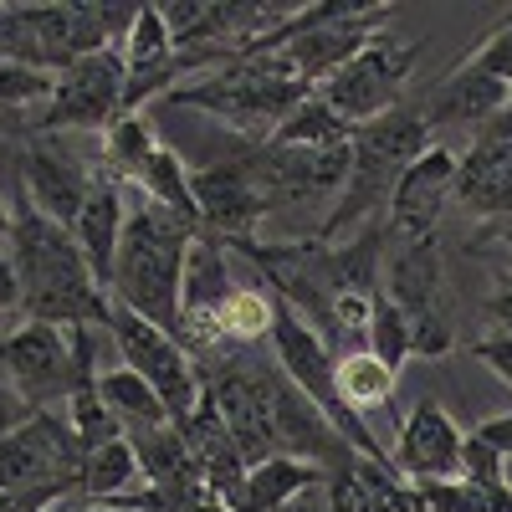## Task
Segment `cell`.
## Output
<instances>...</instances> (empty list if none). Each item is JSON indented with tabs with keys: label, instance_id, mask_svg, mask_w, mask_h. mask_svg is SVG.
Returning a JSON list of instances; mask_svg holds the SVG:
<instances>
[{
	"label": "cell",
	"instance_id": "1f68e13d",
	"mask_svg": "<svg viewBox=\"0 0 512 512\" xmlns=\"http://www.w3.org/2000/svg\"><path fill=\"white\" fill-rule=\"evenodd\" d=\"M52 88H57L52 72H36V67L6 62V67H0V113L26 108V103H52Z\"/></svg>",
	"mask_w": 512,
	"mask_h": 512
},
{
	"label": "cell",
	"instance_id": "5b68a950",
	"mask_svg": "<svg viewBox=\"0 0 512 512\" xmlns=\"http://www.w3.org/2000/svg\"><path fill=\"white\" fill-rule=\"evenodd\" d=\"M395 11L390 6H374V0H323V6H303L297 11V21L272 36L262 52H277L303 82H313V88H323V82L349 67L374 36H384L379 26L390 21ZM256 52V57H262Z\"/></svg>",
	"mask_w": 512,
	"mask_h": 512
},
{
	"label": "cell",
	"instance_id": "7402d4cb",
	"mask_svg": "<svg viewBox=\"0 0 512 512\" xmlns=\"http://www.w3.org/2000/svg\"><path fill=\"white\" fill-rule=\"evenodd\" d=\"M323 466L297 461V456H267L246 466V487H241V507L236 512H282L297 492H308L318 482Z\"/></svg>",
	"mask_w": 512,
	"mask_h": 512
},
{
	"label": "cell",
	"instance_id": "d6986e66",
	"mask_svg": "<svg viewBox=\"0 0 512 512\" xmlns=\"http://www.w3.org/2000/svg\"><path fill=\"white\" fill-rule=\"evenodd\" d=\"M231 292H236V282L226 272V241L200 231L190 241V262H185V338L190 333L216 338V318Z\"/></svg>",
	"mask_w": 512,
	"mask_h": 512
},
{
	"label": "cell",
	"instance_id": "4fadbf2b",
	"mask_svg": "<svg viewBox=\"0 0 512 512\" xmlns=\"http://www.w3.org/2000/svg\"><path fill=\"white\" fill-rule=\"evenodd\" d=\"M456 200L487 221L512 216V113L482 123L477 144L456 159Z\"/></svg>",
	"mask_w": 512,
	"mask_h": 512
},
{
	"label": "cell",
	"instance_id": "7c38bea8",
	"mask_svg": "<svg viewBox=\"0 0 512 512\" xmlns=\"http://www.w3.org/2000/svg\"><path fill=\"white\" fill-rule=\"evenodd\" d=\"M128 118L123 108V52H93L57 72V88L47 103V128H88V134H108V128Z\"/></svg>",
	"mask_w": 512,
	"mask_h": 512
},
{
	"label": "cell",
	"instance_id": "83f0119b",
	"mask_svg": "<svg viewBox=\"0 0 512 512\" xmlns=\"http://www.w3.org/2000/svg\"><path fill=\"white\" fill-rule=\"evenodd\" d=\"M369 354L390 369V374H400L405 369V359L415 354V338H410V318L390 303V292H374V313H369Z\"/></svg>",
	"mask_w": 512,
	"mask_h": 512
},
{
	"label": "cell",
	"instance_id": "e0dca14e",
	"mask_svg": "<svg viewBox=\"0 0 512 512\" xmlns=\"http://www.w3.org/2000/svg\"><path fill=\"white\" fill-rule=\"evenodd\" d=\"M216 400L226 431L241 451L246 466L267 461V456H282L277 451V431H272V405H267V374H246V369H226L216 374V384L205 390Z\"/></svg>",
	"mask_w": 512,
	"mask_h": 512
},
{
	"label": "cell",
	"instance_id": "ffe728a7",
	"mask_svg": "<svg viewBox=\"0 0 512 512\" xmlns=\"http://www.w3.org/2000/svg\"><path fill=\"white\" fill-rule=\"evenodd\" d=\"M123 226H128V205H123V185L118 180H93L88 200H82L77 221H72V241L88 256L93 277L108 287L113 282V262H118V241H123Z\"/></svg>",
	"mask_w": 512,
	"mask_h": 512
},
{
	"label": "cell",
	"instance_id": "52a82bcc",
	"mask_svg": "<svg viewBox=\"0 0 512 512\" xmlns=\"http://www.w3.org/2000/svg\"><path fill=\"white\" fill-rule=\"evenodd\" d=\"M190 185H195V205H200V231H210V236L226 241V246L251 241L256 221H262L267 210L277 205L267 144H256L251 154H236L226 164L195 169Z\"/></svg>",
	"mask_w": 512,
	"mask_h": 512
},
{
	"label": "cell",
	"instance_id": "30bf717a",
	"mask_svg": "<svg viewBox=\"0 0 512 512\" xmlns=\"http://www.w3.org/2000/svg\"><path fill=\"white\" fill-rule=\"evenodd\" d=\"M0 374H6L36 410H52L57 400H72V390H77L72 328H52V323L11 328L0 338Z\"/></svg>",
	"mask_w": 512,
	"mask_h": 512
},
{
	"label": "cell",
	"instance_id": "277c9868",
	"mask_svg": "<svg viewBox=\"0 0 512 512\" xmlns=\"http://www.w3.org/2000/svg\"><path fill=\"white\" fill-rule=\"evenodd\" d=\"M318 88L313 82L297 77L277 52H262V57H241L221 72H210L205 82H195V88H180L175 98L190 103V108H205V113H216L226 118L236 134L256 139V144H267L277 134V123L297 108V103H308Z\"/></svg>",
	"mask_w": 512,
	"mask_h": 512
},
{
	"label": "cell",
	"instance_id": "603a6c76",
	"mask_svg": "<svg viewBox=\"0 0 512 512\" xmlns=\"http://www.w3.org/2000/svg\"><path fill=\"white\" fill-rule=\"evenodd\" d=\"M98 395L113 410V420L123 425V436L128 431H154V425H175V420H169V410H164V400L154 395V384L144 374H134L128 364L98 374Z\"/></svg>",
	"mask_w": 512,
	"mask_h": 512
},
{
	"label": "cell",
	"instance_id": "484cf974",
	"mask_svg": "<svg viewBox=\"0 0 512 512\" xmlns=\"http://www.w3.org/2000/svg\"><path fill=\"white\" fill-rule=\"evenodd\" d=\"M395 379L374 354H349V359H338V400H344L354 415H369L379 405H390L395 395Z\"/></svg>",
	"mask_w": 512,
	"mask_h": 512
},
{
	"label": "cell",
	"instance_id": "d590c367",
	"mask_svg": "<svg viewBox=\"0 0 512 512\" xmlns=\"http://www.w3.org/2000/svg\"><path fill=\"white\" fill-rule=\"evenodd\" d=\"M21 308V277H16V262L11 251H0V323Z\"/></svg>",
	"mask_w": 512,
	"mask_h": 512
},
{
	"label": "cell",
	"instance_id": "8992f818",
	"mask_svg": "<svg viewBox=\"0 0 512 512\" xmlns=\"http://www.w3.org/2000/svg\"><path fill=\"white\" fill-rule=\"evenodd\" d=\"M108 338H113L118 359L154 384V395L164 400L169 420H175L180 431H185V425L195 420V410H200V400H205L190 349L180 344L175 333H164L159 323L139 318L134 308H123V303L108 308Z\"/></svg>",
	"mask_w": 512,
	"mask_h": 512
},
{
	"label": "cell",
	"instance_id": "5bb4252c",
	"mask_svg": "<svg viewBox=\"0 0 512 512\" xmlns=\"http://www.w3.org/2000/svg\"><path fill=\"white\" fill-rule=\"evenodd\" d=\"M456 200V154L446 144H431L425 149L390 195V210H384V221H390L395 236L405 241H420V236H431L436 221H441V210Z\"/></svg>",
	"mask_w": 512,
	"mask_h": 512
},
{
	"label": "cell",
	"instance_id": "ac0fdd59",
	"mask_svg": "<svg viewBox=\"0 0 512 512\" xmlns=\"http://www.w3.org/2000/svg\"><path fill=\"white\" fill-rule=\"evenodd\" d=\"M93 180H98V175H88V169H82L67 149H57V144H36V149L26 154L31 210H36V216H47V221H57V226H67V231H72V221H77L82 200H88Z\"/></svg>",
	"mask_w": 512,
	"mask_h": 512
},
{
	"label": "cell",
	"instance_id": "836d02e7",
	"mask_svg": "<svg viewBox=\"0 0 512 512\" xmlns=\"http://www.w3.org/2000/svg\"><path fill=\"white\" fill-rule=\"evenodd\" d=\"M36 415V405L16 390V384L6 379V374H0V441H6V436H16L21 431V425Z\"/></svg>",
	"mask_w": 512,
	"mask_h": 512
},
{
	"label": "cell",
	"instance_id": "f35d334b",
	"mask_svg": "<svg viewBox=\"0 0 512 512\" xmlns=\"http://www.w3.org/2000/svg\"><path fill=\"white\" fill-rule=\"evenodd\" d=\"M487 318L497 323V333H507V338H512V282H502V287L487 297Z\"/></svg>",
	"mask_w": 512,
	"mask_h": 512
},
{
	"label": "cell",
	"instance_id": "b9f144b4",
	"mask_svg": "<svg viewBox=\"0 0 512 512\" xmlns=\"http://www.w3.org/2000/svg\"><path fill=\"white\" fill-rule=\"evenodd\" d=\"M88 512H123V507H88Z\"/></svg>",
	"mask_w": 512,
	"mask_h": 512
},
{
	"label": "cell",
	"instance_id": "8fae6325",
	"mask_svg": "<svg viewBox=\"0 0 512 512\" xmlns=\"http://www.w3.org/2000/svg\"><path fill=\"white\" fill-rule=\"evenodd\" d=\"M384 292H390V303L410 318L415 354H446L451 349V328H446V313H441V251H436V236L405 241L390 256Z\"/></svg>",
	"mask_w": 512,
	"mask_h": 512
},
{
	"label": "cell",
	"instance_id": "44dd1931",
	"mask_svg": "<svg viewBox=\"0 0 512 512\" xmlns=\"http://www.w3.org/2000/svg\"><path fill=\"white\" fill-rule=\"evenodd\" d=\"M507 103H512V88H502V82H492L487 72L461 62L431 93V103H425L420 113H425L431 128L436 123H492L497 113H507Z\"/></svg>",
	"mask_w": 512,
	"mask_h": 512
},
{
	"label": "cell",
	"instance_id": "f1b7e54d",
	"mask_svg": "<svg viewBox=\"0 0 512 512\" xmlns=\"http://www.w3.org/2000/svg\"><path fill=\"white\" fill-rule=\"evenodd\" d=\"M164 144L154 139V128L139 118V113H128V118H118L113 128H108V164L118 169L123 180H144L149 175V164H154V154H159Z\"/></svg>",
	"mask_w": 512,
	"mask_h": 512
},
{
	"label": "cell",
	"instance_id": "e575fe53",
	"mask_svg": "<svg viewBox=\"0 0 512 512\" xmlns=\"http://www.w3.org/2000/svg\"><path fill=\"white\" fill-rule=\"evenodd\" d=\"M472 354L502 379V384H512V338L507 333H492V338H477L472 344Z\"/></svg>",
	"mask_w": 512,
	"mask_h": 512
},
{
	"label": "cell",
	"instance_id": "f546056e",
	"mask_svg": "<svg viewBox=\"0 0 512 512\" xmlns=\"http://www.w3.org/2000/svg\"><path fill=\"white\" fill-rule=\"evenodd\" d=\"M277 323V292H256V287H236L226 297V308L216 318V338H262Z\"/></svg>",
	"mask_w": 512,
	"mask_h": 512
},
{
	"label": "cell",
	"instance_id": "d6a6232c",
	"mask_svg": "<svg viewBox=\"0 0 512 512\" xmlns=\"http://www.w3.org/2000/svg\"><path fill=\"white\" fill-rule=\"evenodd\" d=\"M466 67H477V72H487L492 82H502V88H512V16L482 41V47L466 57Z\"/></svg>",
	"mask_w": 512,
	"mask_h": 512
},
{
	"label": "cell",
	"instance_id": "ba28073f",
	"mask_svg": "<svg viewBox=\"0 0 512 512\" xmlns=\"http://www.w3.org/2000/svg\"><path fill=\"white\" fill-rule=\"evenodd\" d=\"M82 451L72 420L36 410L16 436L0 441V492H67L82 482Z\"/></svg>",
	"mask_w": 512,
	"mask_h": 512
},
{
	"label": "cell",
	"instance_id": "ab89813d",
	"mask_svg": "<svg viewBox=\"0 0 512 512\" xmlns=\"http://www.w3.org/2000/svg\"><path fill=\"white\" fill-rule=\"evenodd\" d=\"M11 231H16V216L6 210V200H0V246H11Z\"/></svg>",
	"mask_w": 512,
	"mask_h": 512
},
{
	"label": "cell",
	"instance_id": "3957f363",
	"mask_svg": "<svg viewBox=\"0 0 512 512\" xmlns=\"http://www.w3.org/2000/svg\"><path fill=\"white\" fill-rule=\"evenodd\" d=\"M431 149V123L420 108H390L374 123L354 128V164H349V185L333 200V216L323 221V241H344V231H354L364 216L384 205L400 185L405 169Z\"/></svg>",
	"mask_w": 512,
	"mask_h": 512
},
{
	"label": "cell",
	"instance_id": "8d00e7d4",
	"mask_svg": "<svg viewBox=\"0 0 512 512\" xmlns=\"http://www.w3.org/2000/svg\"><path fill=\"white\" fill-rule=\"evenodd\" d=\"M62 492H0V512H52Z\"/></svg>",
	"mask_w": 512,
	"mask_h": 512
},
{
	"label": "cell",
	"instance_id": "4316f807",
	"mask_svg": "<svg viewBox=\"0 0 512 512\" xmlns=\"http://www.w3.org/2000/svg\"><path fill=\"white\" fill-rule=\"evenodd\" d=\"M139 185H144V195H149L154 205H164V210H175L180 221L200 226V205H195V185H190V175H185V164H180V154H175V149H159V154H154V164H149V175H144Z\"/></svg>",
	"mask_w": 512,
	"mask_h": 512
},
{
	"label": "cell",
	"instance_id": "4dcf8cb0",
	"mask_svg": "<svg viewBox=\"0 0 512 512\" xmlns=\"http://www.w3.org/2000/svg\"><path fill=\"white\" fill-rule=\"evenodd\" d=\"M67 420H72V431H77L82 451H98V446H108V441L123 436V425H118L113 410L103 405L98 384H88V390H77V395L67 400Z\"/></svg>",
	"mask_w": 512,
	"mask_h": 512
},
{
	"label": "cell",
	"instance_id": "6da1fadb",
	"mask_svg": "<svg viewBox=\"0 0 512 512\" xmlns=\"http://www.w3.org/2000/svg\"><path fill=\"white\" fill-rule=\"evenodd\" d=\"M11 262L21 277V313L26 323H52V328H108L113 297L93 277L88 256L72 241L67 226L36 216H16L11 231Z\"/></svg>",
	"mask_w": 512,
	"mask_h": 512
},
{
	"label": "cell",
	"instance_id": "2e32d148",
	"mask_svg": "<svg viewBox=\"0 0 512 512\" xmlns=\"http://www.w3.org/2000/svg\"><path fill=\"white\" fill-rule=\"evenodd\" d=\"M180 67H190V57L175 52L169 26H164V11L159 6H139L134 26H128V36H123V108L139 113L149 98H159L169 82L180 77Z\"/></svg>",
	"mask_w": 512,
	"mask_h": 512
},
{
	"label": "cell",
	"instance_id": "74e56055",
	"mask_svg": "<svg viewBox=\"0 0 512 512\" xmlns=\"http://www.w3.org/2000/svg\"><path fill=\"white\" fill-rule=\"evenodd\" d=\"M472 436H477V441H487L497 456H512V415H492V420H482Z\"/></svg>",
	"mask_w": 512,
	"mask_h": 512
},
{
	"label": "cell",
	"instance_id": "9c48e42d",
	"mask_svg": "<svg viewBox=\"0 0 512 512\" xmlns=\"http://www.w3.org/2000/svg\"><path fill=\"white\" fill-rule=\"evenodd\" d=\"M415 47L410 41H395V36H374L369 47L349 62V67H338L323 88H318V98L344 118V123H374V118H384L390 108H400V93H405V82H410V72H415Z\"/></svg>",
	"mask_w": 512,
	"mask_h": 512
},
{
	"label": "cell",
	"instance_id": "cb8c5ba5",
	"mask_svg": "<svg viewBox=\"0 0 512 512\" xmlns=\"http://www.w3.org/2000/svg\"><path fill=\"white\" fill-rule=\"evenodd\" d=\"M272 149H349L354 144V123L338 118L318 93L308 103H297L282 123H277V134L267 139Z\"/></svg>",
	"mask_w": 512,
	"mask_h": 512
},
{
	"label": "cell",
	"instance_id": "9a60e30c",
	"mask_svg": "<svg viewBox=\"0 0 512 512\" xmlns=\"http://www.w3.org/2000/svg\"><path fill=\"white\" fill-rule=\"evenodd\" d=\"M461 446H466V436L456 431V420L436 400H420L410 410V420L400 425V441H395L390 461H395V472L415 487L456 482L461 477Z\"/></svg>",
	"mask_w": 512,
	"mask_h": 512
},
{
	"label": "cell",
	"instance_id": "d4e9b609",
	"mask_svg": "<svg viewBox=\"0 0 512 512\" xmlns=\"http://www.w3.org/2000/svg\"><path fill=\"white\" fill-rule=\"evenodd\" d=\"M139 482V456H134V446H128V436H118V441H108V446H98V451H88V461H82V492H88L93 502H123L128 497V487Z\"/></svg>",
	"mask_w": 512,
	"mask_h": 512
},
{
	"label": "cell",
	"instance_id": "60d3db41",
	"mask_svg": "<svg viewBox=\"0 0 512 512\" xmlns=\"http://www.w3.org/2000/svg\"><path fill=\"white\" fill-rule=\"evenodd\" d=\"M497 241L507 246V256H512V216H502V226H497Z\"/></svg>",
	"mask_w": 512,
	"mask_h": 512
},
{
	"label": "cell",
	"instance_id": "7a4b0ae2",
	"mask_svg": "<svg viewBox=\"0 0 512 512\" xmlns=\"http://www.w3.org/2000/svg\"><path fill=\"white\" fill-rule=\"evenodd\" d=\"M195 236H200V226L180 221L175 210H164L154 200L134 205L128 210V226H123V241H118L113 282H108L113 303L159 323L180 344H185V262H190Z\"/></svg>",
	"mask_w": 512,
	"mask_h": 512
}]
</instances>
